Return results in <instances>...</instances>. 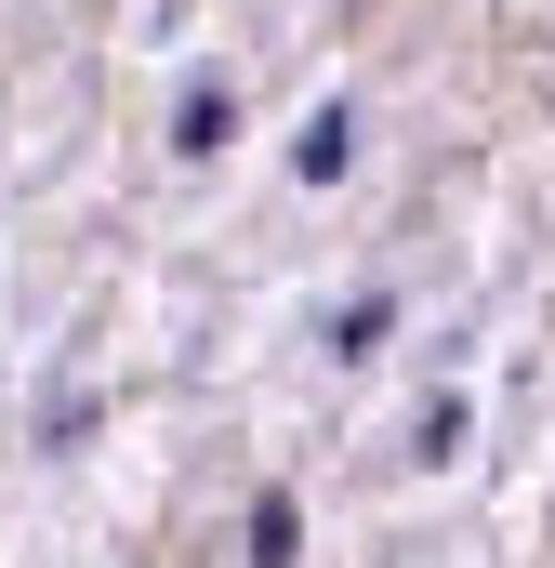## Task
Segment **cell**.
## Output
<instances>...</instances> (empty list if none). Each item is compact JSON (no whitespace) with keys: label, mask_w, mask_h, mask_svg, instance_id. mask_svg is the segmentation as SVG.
Wrapping results in <instances>:
<instances>
[{"label":"cell","mask_w":555,"mask_h":568,"mask_svg":"<svg viewBox=\"0 0 555 568\" xmlns=\"http://www.w3.org/2000/svg\"><path fill=\"white\" fill-rule=\"evenodd\" d=\"M291 556H304V516L265 489V503H252V568H291Z\"/></svg>","instance_id":"cell-2"},{"label":"cell","mask_w":555,"mask_h":568,"mask_svg":"<svg viewBox=\"0 0 555 568\" xmlns=\"http://www.w3.org/2000/svg\"><path fill=\"white\" fill-rule=\"evenodd\" d=\"M291 159H304V185H344V159H357V120H344V106H317Z\"/></svg>","instance_id":"cell-1"},{"label":"cell","mask_w":555,"mask_h":568,"mask_svg":"<svg viewBox=\"0 0 555 568\" xmlns=\"http://www.w3.org/2000/svg\"><path fill=\"white\" fill-rule=\"evenodd\" d=\"M384 331H397V304H384V291H357V304H344V317H331V357H371V344H384Z\"/></svg>","instance_id":"cell-3"},{"label":"cell","mask_w":555,"mask_h":568,"mask_svg":"<svg viewBox=\"0 0 555 568\" xmlns=\"http://www.w3.org/2000/svg\"><path fill=\"white\" fill-rule=\"evenodd\" d=\"M225 133H239V106H225V93H185V159H212Z\"/></svg>","instance_id":"cell-4"}]
</instances>
